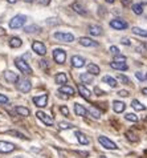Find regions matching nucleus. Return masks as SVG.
I'll return each mask as SVG.
<instances>
[{
	"mask_svg": "<svg viewBox=\"0 0 147 158\" xmlns=\"http://www.w3.org/2000/svg\"><path fill=\"white\" fill-rule=\"evenodd\" d=\"M56 82L60 85H65L66 82H68V76L65 73H57V76H56Z\"/></svg>",
	"mask_w": 147,
	"mask_h": 158,
	"instance_id": "nucleus-25",
	"label": "nucleus"
},
{
	"mask_svg": "<svg viewBox=\"0 0 147 158\" xmlns=\"http://www.w3.org/2000/svg\"><path fill=\"white\" fill-rule=\"evenodd\" d=\"M101 158H106V157H101Z\"/></svg>",
	"mask_w": 147,
	"mask_h": 158,
	"instance_id": "nucleus-55",
	"label": "nucleus"
},
{
	"mask_svg": "<svg viewBox=\"0 0 147 158\" xmlns=\"http://www.w3.org/2000/svg\"><path fill=\"white\" fill-rule=\"evenodd\" d=\"M72 65L74 68H82L85 65V60L81 56H73L72 57Z\"/></svg>",
	"mask_w": 147,
	"mask_h": 158,
	"instance_id": "nucleus-16",
	"label": "nucleus"
},
{
	"mask_svg": "<svg viewBox=\"0 0 147 158\" xmlns=\"http://www.w3.org/2000/svg\"><path fill=\"white\" fill-rule=\"evenodd\" d=\"M32 49H33V52H36V53L40 56H44L46 53V47L41 41H33Z\"/></svg>",
	"mask_w": 147,
	"mask_h": 158,
	"instance_id": "nucleus-8",
	"label": "nucleus"
},
{
	"mask_svg": "<svg viewBox=\"0 0 147 158\" xmlns=\"http://www.w3.org/2000/svg\"><path fill=\"white\" fill-rule=\"evenodd\" d=\"M89 32L90 35H93V36H101L103 33V29L102 27H99V25H89Z\"/></svg>",
	"mask_w": 147,
	"mask_h": 158,
	"instance_id": "nucleus-17",
	"label": "nucleus"
},
{
	"mask_svg": "<svg viewBox=\"0 0 147 158\" xmlns=\"http://www.w3.org/2000/svg\"><path fill=\"white\" fill-rule=\"evenodd\" d=\"M121 43L125 44V45H130V40H129V39H122V41Z\"/></svg>",
	"mask_w": 147,
	"mask_h": 158,
	"instance_id": "nucleus-47",
	"label": "nucleus"
},
{
	"mask_svg": "<svg viewBox=\"0 0 147 158\" xmlns=\"http://www.w3.org/2000/svg\"><path fill=\"white\" fill-rule=\"evenodd\" d=\"M102 81H103V82H106V84H109L111 88H115L117 85H118V82H117L115 78L110 77V76H105V77L102 78Z\"/></svg>",
	"mask_w": 147,
	"mask_h": 158,
	"instance_id": "nucleus-28",
	"label": "nucleus"
},
{
	"mask_svg": "<svg viewBox=\"0 0 147 158\" xmlns=\"http://www.w3.org/2000/svg\"><path fill=\"white\" fill-rule=\"evenodd\" d=\"M8 102V97L4 94H0V104H7Z\"/></svg>",
	"mask_w": 147,
	"mask_h": 158,
	"instance_id": "nucleus-44",
	"label": "nucleus"
},
{
	"mask_svg": "<svg viewBox=\"0 0 147 158\" xmlns=\"http://www.w3.org/2000/svg\"><path fill=\"white\" fill-rule=\"evenodd\" d=\"M126 137H127L129 141H131V142H135L137 139H138V137L133 133V131H126Z\"/></svg>",
	"mask_w": 147,
	"mask_h": 158,
	"instance_id": "nucleus-36",
	"label": "nucleus"
},
{
	"mask_svg": "<svg viewBox=\"0 0 147 158\" xmlns=\"http://www.w3.org/2000/svg\"><path fill=\"white\" fill-rule=\"evenodd\" d=\"M76 137H77V139H78V142L81 145H89V142H90L89 138L86 137L84 133H81V131H76Z\"/></svg>",
	"mask_w": 147,
	"mask_h": 158,
	"instance_id": "nucleus-24",
	"label": "nucleus"
},
{
	"mask_svg": "<svg viewBox=\"0 0 147 158\" xmlns=\"http://www.w3.org/2000/svg\"><path fill=\"white\" fill-rule=\"evenodd\" d=\"M110 52L113 55H115V56H119V49H118V47H110Z\"/></svg>",
	"mask_w": 147,
	"mask_h": 158,
	"instance_id": "nucleus-40",
	"label": "nucleus"
},
{
	"mask_svg": "<svg viewBox=\"0 0 147 158\" xmlns=\"http://www.w3.org/2000/svg\"><path fill=\"white\" fill-rule=\"evenodd\" d=\"M77 88H78V92H80V94L82 96V97L86 98V100L90 98V96H92V92H90L88 88L84 86L82 84H78V85H77Z\"/></svg>",
	"mask_w": 147,
	"mask_h": 158,
	"instance_id": "nucleus-15",
	"label": "nucleus"
},
{
	"mask_svg": "<svg viewBox=\"0 0 147 158\" xmlns=\"http://www.w3.org/2000/svg\"><path fill=\"white\" fill-rule=\"evenodd\" d=\"M72 8L74 10V12H77V14H80V15H88V11L85 10V7L82 6V4L80 3H73L72 4Z\"/></svg>",
	"mask_w": 147,
	"mask_h": 158,
	"instance_id": "nucleus-18",
	"label": "nucleus"
},
{
	"mask_svg": "<svg viewBox=\"0 0 147 158\" xmlns=\"http://www.w3.org/2000/svg\"><path fill=\"white\" fill-rule=\"evenodd\" d=\"M125 108H126V104L122 102V101H114L113 102V109L115 113H122Z\"/></svg>",
	"mask_w": 147,
	"mask_h": 158,
	"instance_id": "nucleus-20",
	"label": "nucleus"
},
{
	"mask_svg": "<svg viewBox=\"0 0 147 158\" xmlns=\"http://www.w3.org/2000/svg\"><path fill=\"white\" fill-rule=\"evenodd\" d=\"M17 158H20V157H17Z\"/></svg>",
	"mask_w": 147,
	"mask_h": 158,
	"instance_id": "nucleus-56",
	"label": "nucleus"
},
{
	"mask_svg": "<svg viewBox=\"0 0 147 158\" xmlns=\"http://www.w3.org/2000/svg\"><path fill=\"white\" fill-rule=\"evenodd\" d=\"M15 110H16L17 114L23 116V117H28L29 114H31V110H29L28 108H25V106H16Z\"/></svg>",
	"mask_w": 147,
	"mask_h": 158,
	"instance_id": "nucleus-22",
	"label": "nucleus"
},
{
	"mask_svg": "<svg viewBox=\"0 0 147 158\" xmlns=\"http://www.w3.org/2000/svg\"><path fill=\"white\" fill-rule=\"evenodd\" d=\"M36 116H37V118L38 120H41L42 122H44L45 125H48V126H52L53 125V118L52 117H49L46 113H44V112H40L38 110L37 113H36Z\"/></svg>",
	"mask_w": 147,
	"mask_h": 158,
	"instance_id": "nucleus-11",
	"label": "nucleus"
},
{
	"mask_svg": "<svg viewBox=\"0 0 147 158\" xmlns=\"http://www.w3.org/2000/svg\"><path fill=\"white\" fill-rule=\"evenodd\" d=\"M118 94L121 96V97H127V96L130 94V93H129L127 90H119V92H118Z\"/></svg>",
	"mask_w": 147,
	"mask_h": 158,
	"instance_id": "nucleus-45",
	"label": "nucleus"
},
{
	"mask_svg": "<svg viewBox=\"0 0 147 158\" xmlns=\"http://www.w3.org/2000/svg\"><path fill=\"white\" fill-rule=\"evenodd\" d=\"M4 78H6L8 82H17L19 81V76H17V73L12 72V71H6L4 72Z\"/></svg>",
	"mask_w": 147,
	"mask_h": 158,
	"instance_id": "nucleus-13",
	"label": "nucleus"
},
{
	"mask_svg": "<svg viewBox=\"0 0 147 158\" xmlns=\"http://www.w3.org/2000/svg\"><path fill=\"white\" fill-rule=\"evenodd\" d=\"M60 93H65L68 96H74V89H73L72 86H69V85H61L60 86Z\"/></svg>",
	"mask_w": 147,
	"mask_h": 158,
	"instance_id": "nucleus-23",
	"label": "nucleus"
},
{
	"mask_svg": "<svg viewBox=\"0 0 147 158\" xmlns=\"http://www.w3.org/2000/svg\"><path fill=\"white\" fill-rule=\"evenodd\" d=\"M17 89L20 92H23V93H28L32 89L31 81L27 80V78H19V81H17Z\"/></svg>",
	"mask_w": 147,
	"mask_h": 158,
	"instance_id": "nucleus-4",
	"label": "nucleus"
},
{
	"mask_svg": "<svg viewBox=\"0 0 147 158\" xmlns=\"http://www.w3.org/2000/svg\"><path fill=\"white\" fill-rule=\"evenodd\" d=\"M15 65L17 67V69H19L21 73H24V74H32L33 73L32 68L29 67V64L27 63V61H24L23 59H16L15 60Z\"/></svg>",
	"mask_w": 147,
	"mask_h": 158,
	"instance_id": "nucleus-2",
	"label": "nucleus"
},
{
	"mask_svg": "<svg viewBox=\"0 0 147 158\" xmlns=\"http://www.w3.org/2000/svg\"><path fill=\"white\" fill-rule=\"evenodd\" d=\"M24 2H27V3H31V2H33V0H24Z\"/></svg>",
	"mask_w": 147,
	"mask_h": 158,
	"instance_id": "nucleus-53",
	"label": "nucleus"
},
{
	"mask_svg": "<svg viewBox=\"0 0 147 158\" xmlns=\"http://www.w3.org/2000/svg\"><path fill=\"white\" fill-rule=\"evenodd\" d=\"M142 93L147 96V88H143V89H142Z\"/></svg>",
	"mask_w": 147,
	"mask_h": 158,
	"instance_id": "nucleus-51",
	"label": "nucleus"
},
{
	"mask_svg": "<svg viewBox=\"0 0 147 158\" xmlns=\"http://www.w3.org/2000/svg\"><path fill=\"white\" fill-rule=\"evenodd\" d=\"M110 27L114 28V29H126L129 27V24L125 21L123 19H119V17H117V19H113L110 21Z\"/></svg>",
	"mask_w": 147,
	"mask_h": 158,
	"instance_id": "nucleus-7",
	"label": "nucleus"
},
{
	"mask_svg": "<svg viewBox=\"0 0 147 158\" xmlns=\"http://www.w3.org/2000/svg\"><path fill=\"white\" fill-rule=\"evenodd\" d=\"M110 67L113 69H117V71H127V64L126 61H113L110 63Z\"/></svg>",
	"mask_w": 147,
	"mask_h": 158,
	"instance_id": "nucleus-12",
	"label": "nucleus"
},
{
	"mask_svg": "<svg viewBox=\"0 0 147 158\" xmlns=\"http://www.w3.org/2000/svg\"><path fill=\"white\" fill-rule=\"evenodd\" d=\"M146 77H147V76H146Z\"/></svg>",
	"mask_w": 147,
	"mask_h": 158,
	"instance_id": "nucleus-57",
	"label": "nucleus"
},
{
	"mask_svg": "<svg viewBox=\"0 0 147 158\" xmlns=\"http://www.w3.org/2000/svg\"><path fill=\"white\" fill-rule=\"evenodd\" d=\"M125 118L129 120V121H131V122H138V116L133 114V113H127V114L125 116Z\"/></svg>",
	"mask_w": 147,
	"mask_h": 158,
	"instance_id": "nucleus-37",
	"label": "nucleus"
},
{
	"mask_svg": "<svg viewBox=\"0 0 147 158\" xmlns=\"http://www.w3.org/2000/svg\"><path fill=\"white\" fill-rule=\"evenodd\" d=\"M58 128L62 129V130L72 129V128H73V124H69V122H60V124H58Z\"/></svg>",
	"mask_w": 147,
	"mask_h": 158,
	"instance_id": "nucleus-35",
	"label": "nucleus"
},
{
	"mask_svg": "<svg viewBox=\"0 0 147 158\" xmlns=\"http://www.w3.org/2000/svg\"><path fill=\"white\" fill-rule=\"evenodd\" d=\"M40 67H41V68H48V61L41 60V61H40Z\"/></svg>",
	"mask_w": 147,
	"mask_h": 158,
	"instance_id": "nucleus-46",
	"label": "nucleus"
},
{
	"mask_svg": "<svg viewBox=\"0 0 147 158\" xmlns=\"http://www.w3.org/2000/svg\"><path fill=\"white\" fill-rule=\"evenodd\" d=\"M133 33L139 35V36H142V37H147V31L142 29V28H139V27H134V28H133Z\"/></svg>",
	"mask_w": 147,
	"mask_h": 158,
	"instance_id": "nucleus-31",
	"label": "nucleus"
},
{
	"mask_svg": "<svg viewBox=\"0 0 147 158\" xmlns=\"http://www.w3.org/2000/svg\"><path fill=\"white\" fill-rule=\"evenodd\" d=\"M25 32L27 33H37L40 31V27L38 25H29V27H25Z\"/></svg>",
	"mask_w": 147,
	"mask_h": 158,
	"instance_id": "nucleus-32",
	"label": "nucleus"
},
{
	"mask_svg": "<svg viewBox=\"0 0 147 158\" xmlns=\"http://www.w3.org/2000/svg\"><path fill=\"white\" fill-rule=\"evenodd\" d=\"M88 113H89V114L90 116H92L93 118H97V120H98V118H99V112L97 110V109L96 108H94V106H92V108H89V110H88Z\"/></svg>",
	"mask_w": 147,
	"mask_h": 158,
	"instance_id": "nucleus-34",
	"label": "nucleus"
},
{
	"mask_svg": "<svg viewBox=\"0 0 147 158\" xmlns=\"http://www.w3.org/2000/svg\"><path fill=\"white\" fill-rule=\"evenodd\" d=\"M88 72L90 74H93V76H98L99 74V67L96 64H89L88 65Z\"/></svg>",
	"mask_w": 147,
	"mask_h": 158,
	"instance_id": "nucleus-26",
	"label": "nucleus"
},
{
	"mask_svg": "<svg viewBox=\"0 0 147 158\" xmlns=\"http://www.w3.org/2000/svg\"><path fill=\"white\" fill-rule=\"evenodd\" d=\"M133 12L135 15H142V12H143V6L139 3H137V4H133Z\"/></svg>",
	"mask_w": 147,
	"mask_h": 158,
	"instance_id": "nucleus-30",
	"label": "nucleus"
},
{
	"mask_svg": "<svg viewBox=\"0 0 147 158\" xmlns=\"http://www.w3.org/2000/svg\"><path fill=\"white\" fill-rule=\"evenodd\" d=\"M60 112H61L64 116H69V109L66 106H61L60 108Z\"/></svg>",
	"mask_w": 147,
	"mask_h": 158,
	"instance_id": "nucleus-42",
	"label": "nucleus"
},
{
	"mask_svg": "<svg viewBox=\"0 0 147 158\" xmlns=\"http://www.w3.org/2000/svg\"><path fill=\"white\" fill-rule=\"evenodd\" d=\"M131 106H133L134 109H135V110H138V112L145 110V109H146L145 105H142V104H141L138 100H133V101H131Z\"/></svg>",
	"mask_w": 147,
	"mask_h": 158,
	"instance_id": "nucleus-29",
	"label": "nucleus"
},
{
	"mask_svg": "<svg viewBox=\"0 0 147 158\" xmlns=\"http://www.w3.org/2000/svg\"><path fill=\"white\" fill-rule=\"evenodd\" d=\"M15 149H16V146H15L14 143L7 142V141H0V153H4V154H7V153L14 152Z\"/></svg>",
	"mask_w": 147,
	"mask_h": 158,
	"instance_id": "nucleus-9",
	"label": "nucleus"
},
{
	"mask_svg": "<svg viewBox=\"0 0 147 158\" xmlns=\"http://www.w3.org/2000/svg\"><path fill=\"white\" fill-rule=\"evenodd\" d=\"M53 59L57 64H64L66 60V52L64 49H60V48H57V49L53 51Z\"/></svg>",
	"mask_w": 147,
	"mask_h": 158,
	"instance_id": "nucleus-6",
	"label": "nucleus"
},
{
	"mask_svg": "<svg viewBox=\"0 0 147 158\" xmlns=\"http://www.w3.org/2000/svg\"><path fill=\"white\" fill-rule=\"evenodd\" d=\"M33 102L38 108L46 106V102H48V94H41V96H37V97H33Z\"/></svg>",
	"mask_w": 147,
	"mask_h": 158,
	"instance_id": "nucleus-10",
	"label": "nucleus"
},
{
	"mask_svg": "<svg viewBox=\"0 0 147 158\" xmlns=\"http://www.w3.org/2000/svg\"><path fill=\"white\" fill-rule=\"evenodd\" d=\"M106 2H107V3H114L115 0H106Z\"/></svg>",
	"mask_w": 147,
	"mask_h": 158,
	"instance_id": "nucleus-52",
	"label": "nucleus"
},
{
	"mask_svg": "<svg viewBox=\"0 0 147 158\" xmlns=\"http://www.w3.org/2000/svg\"><path fill=\"white\" fill-rule=\"evenodd\" d=\"M143 4H147V0H143V3H142V6H143Z\"/></svg>",
	"mask_w": 147,
	"mask_h": 158,
	"instance_id": "nucleus-54",
	"label": "nucleus"
},
{
	"mask_svg": "<svg viewBox=\"0 0 147 158\" xmlns=\"http://www.w3.org/2000/svg\"><path fill=\"white\" fill-rule=\"evenodd\" d=\"M80 80L84 82V84H92L93 80H94V76L93 74H90L89 72L88 73H82L80 76Z\"/></svg>",
	"mask_w": 147,
	"mask_h": 158,
	"instance_id": "nucleus-21",
	"label": "nucleus"
},
{
	"mask_svg": "<svg viewBox=\"0 0 147 158\" xmlns=\"http://www.w3.org/2000/svg\"><path fill=\"white\" fill-rule=\"evenodd\" d=\"M3 35H6V29L0 28V36H3Z\"/></svg>",
	"mask_w": 147,
	"mask_h": 158,
	"instance_id": "nucleus-49",
	"label": "nucleus"
},
{
	"mask_svg": "<svg viewBox=\"0 0 147 158\" xmlns=\"http://www.w3.org/2000/svg\"><path fill=\"white\" fill-rule=\"evenodd\" d=\"M98 142L101 143L105 149H107V150H115V149H118V145H117L115 142H113L111 139H109L107 137H105V135H99Z\"/></svg>",
	"mask_w": 147,
	"mask_h": 158,
	"instance_id": "nucleus-3",
	"label": "nucleus"
},
{
	"mask_svg": "<svg viewBox=\"0 0 147 158\" xmlns=\"http://www.w3.org/2000/svg\"><path fill=\"white\" fill-rule=\"evenodd\" d=\"M7 2L10 3V4H15V3H17V2H19V0H7Z\"/></svg>",
	"mask_w": 147,
	"mask_h": 158,
	"instance_id": "nucleus-50",
	"label": "nucleus"
},
{
	"mask_svg": "<svg viewBox=\"0 0 147 158\" xmlns=\"http://www.w3.org/2000/svg\"><path fill=\"white\" fill-rule=\"evenodd\" d=\"M36 2L40 4V6H44V7H46V6H49L50 4V0H36Z\"/></svg>",
	"mask_w": 147,
	"mask_h": 158,
	"instance_id": "nucleus-41",
	"label": "nucleus"
},
{
	"mask_svg": "<svg viewBox=\"0 0 147 158\" xmlns=\"http://www.w3.org/2000/svg\"><path fill=\"white\" fill-rule=\"evenodd\" d=\"M135 76H137L138 80H141V81H143L145 78H146V77H145V74L142 73V72H137V73H135Z\"/></svg>",
	"mask_w": 147,
	"mask_h": 158,
	"instance_id": "nucleus-43",
	"label": "nucleus"
},
{
	"mask_svg": "<svg viewBox=\"0 0 147 158\" xmlns=\"http://www.w3.org/2000/svg\"><path fill=\"white\" fill-rule=\"evenodd\" d=\"M122 4H123V6H130V4H131V0H122Z\"/></svg>",
	"mask_w": 147,
	"mask_h": 158,
	"instance_id": "nucleus-48",
	"label": "nucleus"
},
{
	"mask_svg": "<svg viewBox=\"0 0 147 158\" xmlns=\"http://www.w3.org/2000/svg\"><path fill=\"white\" fill-rule=\"evenodd\" d=\"M10 45H11L12 48H20L21 45H23V41H21L20 37H11Z\"/></svg>",
	"mask_w": 147,
	"mask_h": 158,
	"instance_id": "nucleus-27",
	"label": "nucleus"
},
{
	"mask_svg": "<svg viewBox=\"0 0 147 158\" xmlns=\"http://www.w3.org/2000/svg\"><path fill=\"white\" fill-rule=\"evenodd\" d=\"M118 80L122 81L123 84H130V80H129V77L123 76V74H118Z\"/></svg>",
	"mask_w": 147,
	"mask_h": 158,
	"instance_id": "nucleus-38",
	"label": "nucleus"
},
{
	"mask_svg": "<svg viewBox=\"0 0 147 158\" xmlns=\"http://www.w3.org/2000/svg\"><path fill=\"white\" fill-rule=\"evenodd\" d=\"M54 39H57L58 41H62V43L74 41V36H73L72 33H68V32H56L54 33Z\"/></svg>",
	"mask_w": 147,
	"mask_h": 158,
	"instance_id": "nucleus-5",
	"label": "nucleus"
},
{
	"mask_svg": "<svg viewBox=\"0 0 147 158\" xmlns=\"http://www.w3.org/2000/svg\"><path fill=\"white\" fill-rule=\"evenodd\" d=\"M74 113H76V116H80V117H85L86 116V113H88V110L82 106L81 104H74Z\"/></svg>",
	"mask_w": 147,
	"mask_h": 158,
	"instance_id": "nucleus-19",
	"label": "nucleus"
},
{
	"mask_svg": "<svg viewBox=\"0 0 147 158\" xmlns=\"http://www.w3.org/2000/svg\"><path fill=\"white\" fill-rule=\"evenodd\" d=\"M94 93H96L97 96H105V94H106V92H103V90L99 89L98 86H96V88H94Z\"/></svg>",
	"mask_w": 147,
	"mask_h": 158,
	"instance_id": "nucleus-39",
	"label": "nucleus"
},
{
	"mask_svg": "<svg viewBox=\"0 0 147 158\" xmlns=\"http://www.w3.org/2000/svg\"><path fill=\"white\" fill-rule=\"evenodd\" d=\"M25 21H27V17L24 15H16L15 17H12L10 20V28H12V29L21 28L25 24Z\"/></svg>",
	"mask_w": 147,
	"mask_h": 158,
	"instance_id": "nucleus-1",
	"label": "nucleus"
},
{
	"mask_svg": "<svg viewBox=\"0 0 147 158\" xmlns=\"http://www.w3.org/2000/svg\"><path fill=\"white\" fill-rule=\"evenodd\" d=\"M78 41H80L81 45H84V47H97L98 45V43L92 40L90 37H81Z\"/></svg>",
	"mask_w": 147,
	"mask_h": 158,
	"instance_id": "nucleus-14",
	"label": "nucleus"
},
{
	"mask_svg": "<svg viewBox=\"0 0 147 158\" xmlns=\"http://www.w3.org/2000/svg\"><path fill=\"white\" fill-rule=\"evenodd\" d=\"M10 135H15V137L17 138H21V139H25V138H28V137H25V135L23 133H20V131H17V130H8L7 131Z\"/></svg>",
	"mask_w": 147,
	"mask_h": 158,
	"instance_id": "nucleus-33",
	"label": "nucleus"
}]
</instances>
